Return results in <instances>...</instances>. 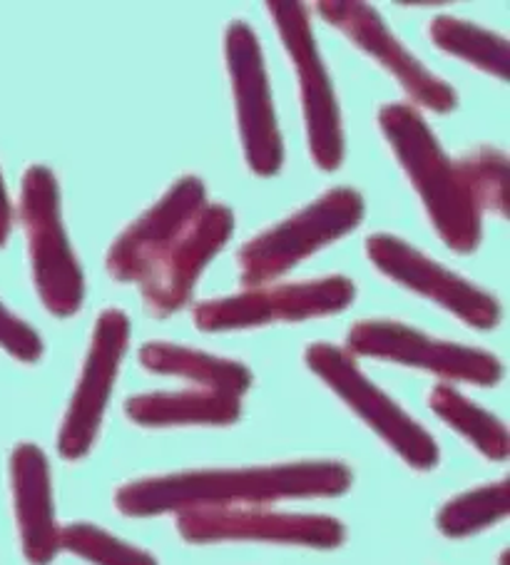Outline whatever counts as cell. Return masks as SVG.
I'll use <instances>...</instances> for the list:
<instances>
[{
	"label": "cell",
	"mask_w": 510,
	"mask_h": 565,
	"mask_svg": "<svg viewBox=\"0 0 510 565\" xmlns=\"http://www.w3.org/2000/svg\"><path fill=\"white\" fill-rule=\"evenodd\" d=\"M347 347L351 354L416 366L450 382L493 386L503 379V366L493 354L464 344L438 342L399 321H359L349 331Z\"/></svg>",
	"instance_id": "ba28073f"
},
{
	"label": "cell",
	"mask_w": 510,
	"mask_h": 565,
	"mask_svg": "<svg viewBox=\"0 0 510 565\" xmlns=\"http://www.w3.org/2000/svg\"><path fill=\"white\" fill-rule=\"evenodd\" d=\"M510 513V483L503 479L476 491L460 493L438 511V531L446 539H466L490 529Z\"/></svg>",
	"instance_id": "44dd1931"
},
{
	"label": "cell",
	"mask_w": 510,
	"mask_h": 565,
	"mask_svg": "<svg viewBox=\"0 0 510 565\" xmlns=\"http://www.w3.org/2000/svg\"><path fill=\"white\" fill-rule=\"evenodd\" d=\"M127 342H130V319L120 309H105L95 324L81 382L67 406L61 436H57V454L65 461H77L91 454L127 352Z\"/></svg>",
	"instance_id": "30bf717a"
},
{
	"label": "cell",
	"mask_w": 510,
	"mask_h": 565,
	"mask_svg": "<svg viewBox=\"0 0 510 565\" xmlns=\"http://www.w3.org/2000/svg\"><path fill=\"white\" fill-rule=\"evenodd\" d=\"M130 422L150 428L162 426H227L240 422L242 398L190 388L174 394H140L125 402Z\"/></svg>",
	"instance_id": "e0dca14e"
},
{
	"label": "cell",
	"mask_w": 510,
	"mask_h": 565,
	"mask_svg": "<svg viewBox=\"0 0 510 565\" xmlns=\"http://www.w3.org/2000/svg\"><path fill=\"white\" fill-rule=\"evenodd\" d=\"M354 473L339 461H299L254 469H212L155 476L125 483L115 493L117 511L132 519L198 509H240L289 499L344 495Z\"/></svg>",
	"instance_id": "6da1fadb"
},
{
	"label": "cell",
	"mask_w": 510,
	"mask_h": 565,
	"mask_svg": "<svg viewBox=\"0 0 510 565\" xmlns=\"http://www.w3.org/2000/svg\"><path fill=\"white\" fill-rule=\"evenodd\" d=\"M224 55H227L234 103H237L244 158H247L254 174L272 178L281 170L284 148L277 130V118H274L262 47L247 23L237 21L227 28Z\"/></svg>",
	"instance_id": "9c48e42d"
},
{
	"label": "cell",
	"mask_w": 510,
	"mask_h": 565,
	"mask_svg": "<svg viewBox=\"0 0 510 565\" xmlns=\"http://www.w3.org/2000/svg\"><path fill=\"white\" fill-rule=\"evenodd\" d=\"M307 366L323 384L344 398L351 412H357L411 469L431 471L438 466V446L424 426L416 424L394 398L361 374L354 359L341 347L311 344L307 347Z\"/></svg>",
	"instance_id": "5b68a950"
},
{
	"label": "cell",
	"mask_w": 510,
	"mask_h": 565,
	"mask_svg": "<svg viewBox=\"0 0 510 565\" xmlns=\"http://www.w3.org/2000/svg\"><path fill=\"white\" fill-rule=\"evenodd\" d=\"M11 227H13V207H11V200H8L6 182H3V178H0V247L8 242Z\"/></svg>",
	"instance_id": "d4e9b609"
},
{
	"label": "cell",
	"mask_w": 510,
	"mask_h": 565,
	"mask_svg": "<svg viewBox=\"0 0 510 565\" xmlns=\"http://www.w3.org/2000/svg\"><path fill=\"white\" fill-rule=\"evenodd\" d=\"M317 8L323 21L337 25L361 51L376 57L384 65V71L396 77L416 105L434 113H450L458 105L454 87L426 71L396 41V35L389 31V25L381 21V15L374 8L366 3H357V0H323Z\"/></svg>",
	"instance_id": "5bb4252c"
},
{
	"label": "cell",
	"mask_w": 510,
	"mask_h": 565,
	"mask_svg": "<svg viewBox=\"0 0 510 565\" xmlns=\"http://www.w3.org/2000/svg\"><path fill=\"white\" fill-rule=\"evenodd\" d=\"M21 220L31 247L33 279L45 309L73 317L83 305L85 279L61 220V194L47 168H31L21 188Z\"/></svg>",
	"instance_id": "277c9868"
},
{
	"label": "cell",
	"mask_w": 510,
	"mask_h": 565,
	"mask_svg": "<svg viewBox=\"0 0 510 565\" xmlns=\"http://www.w3.org/2000/svg\"><path fill=\"white\" fill-rule=\"evenodd\" d=\"M61 551L81 555L93 565H157L155 555L91 523H73L61 529Z\"/></svg>",
	"instance_id": "7402d4cb"
},
{
	"label": "cell",
	"mask_w": 510,
	"mask_h": 565,
	"mask_svg": "<svg viewBox=\"0 0 510 565\" xmlns=\"http://www.w3.org/2000/svg\"><path fill=\"white\" fill-rule=\"evenodd\" d=\"M208 204V190L200 178H182L164 198L132 222L107 252V271L117 281H142L152 275L182 232Z\"/></svg>",
	"instance_id": "4fadbf2b"
},
{
	"label": "cell",
	"mask_w": 510,
	"mask_h": 565,
	"mask_svg": "<svg viewBox=\"0 0 510 565\" xmlns=\"http://www.w3.org/2000/svg\"><path fill=\"white\" fill-rule=\"evenodd\" d=\"M267 11L277 23L281 43L297 67L311 158L321 170H337L344 160V132H341V115L337 97H333L331 77L321 63L317 41H314L309 11L301 3H289V0H274V3H267Z\"/></svg>",
	"instance_id": "8992f818"
},
{
	"label": "cell",
	"mask_w": 510,
	"mask_h": 565,
	"mask_svg": "<svg viewBox=\"0 0 510 565\" xmlns=\"http://www.w3.org/2000/svg\"><path fill=\"white\" fill-rule=\"evenodd\" d=\"M178 531L188 543L262 541L331 551L347 539V529L331 515L277 513L259 509H198L178 515Z\"/></svg>",
	"instance_id": "8fae6325"
},
{
	"label": "cell",
	"mask_w": 510,
	"mask_h": 565,
	"mask_svg": "<svg viewBox=\"0 0 510 565\" xmlns=\"http://www.w3.org/2000/svg\"><path fill=\"white\" fill-rule=\"evenodd\" d=\"M0 347L23 364H35L43 356V339L38 337V331L3 305H0Z\"/></svg>",
	"instance_id": "cb8c5ba5"
},
{
	"label": "cell",
	"mask_w": 510,
	"mask_h": 565,
	"mask_svg": "<svg viewBox=\"0 0 510 565\" xmlns=\"http://www.w3.org/2000/svg\"><path fill=\"white\" fill-rule=\"evenodd\" d=\"M140 364L152 374L182 376L190 379L194 384H200L202 388H208V392H220L237 398H242L252 388V374L244 364L178 344H142Z\"/></svg>",
	"instance_id": "ac0fdd59"
},
{
	"label": "cell",
	"mask_w": 510,
	"mask_h": 565,
	"mask_svg": "<svg viewBox=\"0 0 510 565\" xmlns=\"http://www.w3.org/2000/svg\"><path fill=\"white\" fill-rule=\"evenodd\" d=\"M366 255L374 265L399 285L434 299L460 321L476 329H493L500 321V305L488 291L470 285L468 279L454 275L434 259L421 255L416 247L391 235H371Z\"/></svg>",
	"instance_id": "7c38bea8"
},
{
	"label": "cell",
	"mask_w": 510,
	"mask_h": 565,
	"mask_svg": "<svg viewBox=\"0 0 510 565\" xmlns=\"http://www.w3.org/2000/svg\"><path fill=\"white\" fill-rule=\"evenodd\" d=\"M361 220H364V198L357 190L337 188L321 194L309 207L262 232L242 247V285L259 289L314 252L349 235Z\"/></svg>",
	"instance_id": "3957f363"
},
{
	"label": "cell",
	"mask_w": 510,
	"mask_h": 565,
	"mask_svg": "<svg viewBox=\"0 0 510 565\" xmlns=\"http://www.w3.org/2000/svg\"><path fill=\"white\" fill-rule=\"evenodd\" d=\"M234 214L224 204H204L182 237L167 249L160 265L142 281V299L152 317H170L188 305L202 269L227 245Z\"/></svg>",
	"instance_id": "9a60e30c"
},
{
	"label": "cell",
	"mask_w": 510,
	"mask_h": 565,
	"mask_svg": "<svg viewBox=\"0 0 510 565\" xmlns=\"http://www.w3.org/2000/svg\"><path fill=\"white\" fill-rule=\"evenodd\" d=\"M354 297L357 287L347 277L249 289L234 297L200 301L194 307V324L202 331H240L274 324V321H304L339 315L354 301Z\"/></svg>",
	"instance_id": "52a82bcc"
},
{
	"label": "cell",
	"mask_w": 510,
	"mask_h": 565,
	"mask_svg": "<svg viewBox=\"0 0 510 565\" xmlns=\"http://www.w3.org/2000/svg\"><path fill=\"white\" fill-rule=\"evenodd\" d=\"M431 408H434L438 418L456 428L460 436H466L480 454L490 461H506L510 454V438L508 428L503 422H498L493 414H488L486 408L468 402V398L456 392L454 386L438 384L431 392Z\"/></svg>",
	"instance_id": "d6986e66"
},
{
	"label": "cell",
	"mask_w": 510,
	"mask_h": 565,
	"mask_svg": "<svg viewBox=\"0 0 510 565\" xmlns=\"http://www.w3.org/2000/svg\"><path fill=\"white\" fill-rule=\"evenodd\" d=\"M431 38L434 43L450 55L464 57L466 63H474L484 73H490L506 81L510 73V45L506 38H500L484 28L458 21V18L438 15L431 23Z\"/></svg>",
	"instance_id": "ffe728a7"
},
{
	"label": "cell",
	"mask_w": 510,
	"mask_h": 565,
	"mask_svg": "<svg viewBox=\"0 0 510 565\" xmlns=\"http://www.w3.org/2000/svg\"><path fill=\"white\" fill-rule=\"evenodd\" d=\"M391 150L424 200L431 222L450 249L468 255L480 245L484 210L468 188L460 160H450L426 120L411 105H384L379 113Z\"/></svg>",
	"instance_id": "7a4b0ae2"
},
{
	"label": "cell",
	"mask_w": 510,
	"mask_h": 565,
	"mask_svg": "<svg viewBox=\"0 0 510 565\" xmlns=\"http://www.w3.org/2000/svg\"><path fill=\"white\" fill-rule=\"evenodd\" d=\"M468 188L480 210L506 217L508 214V158L500 150L484 148L460 160Z\"/></svg>",
	"instance_id": "603a6c76"
},
{
	"label": "cell",
	"mask_w": 510,
	"mask_h": 565,
	"mask_svg": "<svg viewBox=\"0 0 510 565\" xmlns=\"http://www.w3.org/2000/svg\"><path fill=\"white\" fill-rule=\"evenodd\" d=\"M11 481L25 561L51 565L61 553V525L55 521L51 466L35 444H21L13 451Z\"/></svg>",
	"instance_id": "2e32d148"
}]
</instances>
